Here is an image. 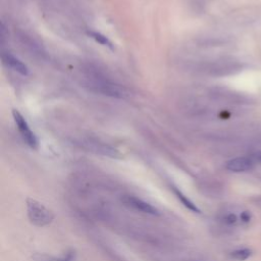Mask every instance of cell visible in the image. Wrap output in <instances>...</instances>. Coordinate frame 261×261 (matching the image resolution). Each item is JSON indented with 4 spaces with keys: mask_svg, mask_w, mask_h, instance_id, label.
<instances>
[{
    "mask_svg": "<svg viewBox=\"0 0 261 261\" xmlns=\"http://www.w3.org/2000/svg\"><path fill=\"white\" fill-rule=\"evenodd\" d=\"M27 215L31 223L38 227H43L50 224L55 218V216L51 209H49L44 204L32 198L27 199Z\"/></svg>",
    "mask_w": 261,
    "mask_h": 261,
    "instance_id": "obj_1",
    "label": "cell"
},
{
    "mask_svg": "<svg viewBox=\"0 0 261 261\" xmlns=\"http://www.w3.org/2000/svg\"><path fill=\"white\" fill-rule=\"evenodd\" d=\"M12 116H13L14 122H15L16 126H18V129L20 130L21 136L24 139V141L27 143V145L29 147H31L32 149H36L38 147V139L35 136V134L31 130V129H30L27 121L25 120V118L18 110H13Z\"/></svg>",
    "mask_w": 261,
    "mask_h": 261,
    "instance_id": "obj_2",
    "label": "cell"
},
{
    "mask_svg": "<svg viewBox=\"0 0 261 261\" xmlns=\"http://www.w3.org/2000/svg\"><path fill=\"white\" fill-rule=\"evenodd\" d=\"M123 202L125 205L133 208L135 210L141 211L143 214L146 215H151V216H158L159 211L156 207L151 205L150 203L146 202L138 197H135V196H125L123 198Z\"/></svg>",
    "mask_w": 261,
    "mask_h": 261,
    "instance_id": "obj_3",
    "label": "cell"
},
{
    "mask_svg": "<svg viewBox=\"0 0 261 261\" xmlns=\"http://www.w3.org/2000/svg\"><path fill=\"white\" fill-rule=\"evenodd\" d=\"M254 167V160L251 157H236L227 161L226 169L234 173L250 171Z\"/></svg>",
    "mask_w": 261,
    "mask_h": 261,
    "instance_id": "obj_4",
    "label": "cell"
},
{
    "mask_svg": "<svg viewBox=\"0 0 261 261\" xmlns=\"http://www.w3.org/2000/svg\"><path fill=\"white\" fill-rule=\"evenodd\" d=\"M98 87H99V91L102 92L104 95L111 96L114 98H120V99H123V98H126L129 95L127 90L120 85L106 83L100 84Z\"/></svg>",
    "mask_w": 261,
    "mask_h": 261,
    "instance_id": "obj_5",
    "label": "cell"
},
{
    "mask_svg": "<svg viewBox=\"0 0 261 261\" xmlns=\"http://www.w3.org/2000/svg\"><path fill=\"white\" fill-rule=\"evenodd\" d=\"M3 61L8 65L9 68H11L13 71L18 72L19 74L23 76H27L29 74V70L27 68V65L24 64L20 59L12 56L11 54H4L2 56Z\"/></svg>",
    "mask_w": 261,
    "mask_h": 261,
    "instance_id": "obj_6",
    "label": "cell"
},
{
    "mask_svg": "<svg viewBox=\"0 0 261 261\" xmlns=\"http://www.w3.org/2000/svg\"><path fill=\"white\" fill-rule=\"evenodd\" d=\"M173 190H174V193L175 194V196H176V198L179 200V201H181L188 209H190L191 211H193V212H197V214H200V212H201V210L198 208V206L197 205H196L193 201H191L188 197H187V196H185L181 191H179V190H177L176 188H173Z\"/></svg>",
    "mask_w": 261,
    "mask_h": 261,
    "instance_id": "obj_7",
    "label": "cell"
},
{
    "mask_svg": "<svg viewBox=\"0 0 261 261\" xmlns=\"http://www.w3.org/2000/svg\"><path fill=\"white\" fill-rule=\"evenodd\" d=\"M89 34L92 36V38H94L98 43H100L101 45L103 46H107L108 48L110 49H113V46H112V43L111 41L104 35L100 34V33H97V32H90Z\"/></svg>",
    "mask_w": 261,
    "mask_h": 261,
    "instance_id": "obj_8",
    "label": "cell"
},
{
    "mask_svg": "<svg viewBox=\"0 0 261 261\" xmlns=\"http://www.w3.org/2000/svg\"><path fill=\"white\" fill-rule=\"evenodd\" d=\"M231 256L236 260H246L251 256V251L249 249H239L231 253Z\"/></svg>",
    "mask_w": 261,
    "mask_h": 261,
    "instance_id": "obj_9",
    "label": "cell"
},
{
    "mask_svg": "<svg viewBox=\"0 0 261 261\" xmlns=\"http://www.w3.org/2000/svg\"><path fill=\"white\" fill-rule=\"evenodd\" d=\"M33 259H34V261H70L67 258L59 259L48 254H35L33 256Z\"/></svg>",
    "mask_w": 261,
    "mask_h": 261,
    "instance_id": "obj_10",
    "label": "cell"
},
{
    "mask_svg": "<svg viewBox=\"0 0 261 261\" xmlns=\"http://www.w3.org/2000/svg\"><path fill=\"white\" fill-rule=\"evenodd\" d=\"M223 220H224V222L226 224H235L237 222V220H238V218H237V216L235 214H228V215H226L224 217Z\"/></svg>",
    "mask_w": 261,
    "mask_h": 261,
    "instance_id": "obj_11",
    "label": "cell"
},
{
    "mask_svg": "<svg viewBox=\"0 0 261 261\" xmlns=\"http://www.w3.org/2000/svg\"><path fill=\"white\" fill-rule=\"evenodd\" d=\"M240 218H241V220H242L243 222H245V223L249 222L250 219H251V215H250V212H249V211H243L242 214H241V216H240Z\"/></svg>",
    "mask_w": 261,
    "mask_h": 261,
    "instance_id": "obj_12",
    "label": "cell"
},
{
    "mask_svg": "<svg viewBox=\"0 0 261 261\" xmlns=\"http://www.w3.org/2000/svg\"><path fill=\"white\" fill-rule=\"evenodd\" d=\"M251 158L254 160V161H258L261 163V151H257L255 153L252 154Z\"/></svg>",
    "mask_w": 261,
    "mask_h": 261,
    "instance_id": "obj_13",
    "label": "cell"
}]
</instances>
